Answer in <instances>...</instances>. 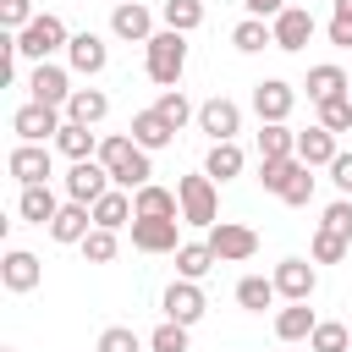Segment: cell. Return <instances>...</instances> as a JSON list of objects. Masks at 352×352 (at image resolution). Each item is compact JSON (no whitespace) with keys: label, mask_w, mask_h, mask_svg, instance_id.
Instances as JSON below:
<instances>
[{"label":"cell","mask_w":352,"mask_h":352,"mask_svg":"<svg viewBox=\"0 0 352 352\" xmlns=\"http://www.w3.org/2000/svg\"><path fill=\"white\" fill-rule=\"evenodd\" d=\"M99 160H104L110 182H116V187H126V192L148 187V176H154V165H148V148H138V138H126V132H110V138H99Z\"/></svg>","instance_id":"obj_1"},{"label":"cell","mask_w":352,"mask_h":352,"mask_svg":"<svg viewBox=\"0 0 352 352\" xmlns=\"http://www.w3.org/2000/svg\"><path fill=\"white\" fill-rule=\"evenodd\" d=\"M143 72H148V82L176 88V82H182V72H187V33L160 28V33L143 44Z\"/></svg>","instance_id":"obj_2"},{"label":"cell","mask_w":352,"mask_h":352,"mask_svg":"<svg viewBox=\"0 0 352 352\" xmlns=\"http://www.w3.org/2000/svg\"><path fill=\"white\" fill-rule=\"evenodd\" d=\"M176 198H182V220H187V226H214V220H220V198H214V176H209V170L182 176V182H176Z\"/></svg>","instance_id":"obj_3"},{"label":"cell","mask_w":352,"mask_h":352,"mask_svg":"<svg viewBox=\"0 0 352 352\" xmlns=\"http://www.w3.org/2000/svg\"><path fill=\"white\" fill-rule=\"evenodd\" d=\"M66 44H72V33H66V22H60V16H50V11H44V16H33V22L16 33V55H28V60H50V55H55V50H66Z\"/></svg>","instance_id":"obj_4"},{"label":"cell","mask_w":352,"mask_h":352,"mask_svg":"<svg viewBox=\"0 0 352 352\" xmlns=\"http://www.w3.org/2000/svg\"><path fill=\"white\" fill-rule=\"evenodd\" d=\"M204 242L214 248V258H220V264H248V258L258 253V231H253V226H242V220H214Z\"/></svg>","instance_id":"obj_5"},{"label":"cell","mask_w":352,"mask_h":352,"mask_svg":"<svg viewBox=\"0 0 352 352\" xmlns=\"http://www.w3.org/2000/svg\"><path fill=\"white\" fill-rule=\"evenodd\" d=\"M66 126V110H55V104H38V99H28L16 116H11V132H16V143H55V132Z\"/></svg>","instance_id":"obj_6"},{"label":"cell","mask_w":352,"mask_h":352,"mask_svg":"<svg viewBox=\"0 0 352 352\" xmlns=\"http://www.w3.org/2000/svg\"><path fill=\"white\" fill-rule=\"evenodd\" d=\"M110 187H116V182H110V170H104L99 154H94V160H72V170H66V198H77V204H99Z\"/></svg>","instance_id":"obj_7"},{"label":"cell","mask_w":352,"mask_h":352,"mask_svg":"<svg viewBox=\"0 0 352 352\" xmlns=\"http://www.w3.org/2000/svg\"><path fill=\"white\" fill-rule=\"evenodd\" d=\"M198 126L209 132V143H231V138L242 132V104L226 99V94H214V99L198 104Z\"/></svg>","instance_id":"obj_8"},{"label":"cell","mask_w":352,"mask_h":352,"mask_svg":"<svg viewBox=\"0 0 352 352\" xmlns=\"http://www.w3.org/2000/svg\"><path fill=\"white\" fill-rule=\"evenodd\" d=\"M6 170H11L22 187H38V182H50V176H55L50 143H16V148L6 154Z\"/></svg>","instance_id":"obj_9"},{"label":"cell","mask_w":352,"mask_h":352,"mask_svg":"<svg viewBox=\"0 0 352 352\" xmlns=\"http://www.w3.org/2000/svg\"><path fill=\"white\" fill-rule=\"evenodd\" d=\"M176 226L182 220H165V214H132V248L138 253H176L182 242H176Z\"/></svg>","instance_id":"obj_10"},{"label":"cell","mask_w":352,"mask_h":352,"mask_svg":"<svg viewBox=\"0 0 352 352\" xmlns=\"http://www.w3.org/2000/svg\"><path fill=\"white\" fill-rule=\"evenodd\" d=\"M160 308H165V319H176V324H198L204 319V286L198 280H187V275H176L170 286H165V297H160Z\"/></svg>","instance_id":"obj_11"},{"label":"cell","mask_w":352,"mask_h":352,"mask_svg":"<svg viewBox=\"0 0 352 352\" xmlns=\"http://www.w3.org/2000/svg\"><path fill=\"white\" fill-rule=\"evenodd\" d=\"M28 94H33L38 104H55V110H66V99H72V72H66V66H55V60H33Z\"/></svg>","instance_id":"obj_12"},{"label":"cell","mask_w":352,"mask_h":352,"mask_svg":"<svg viewBox=\"0 0 352 352\" xmlns=\"http://www.w3.org/2000/svg\"><path fill=\"white\" fill-rule=\"evenodd\" d=\"M292 110H297V88L292 82H280V77L253 82V116L258 121H286Z\"/></svg>","instance_id":"obj_13"},{"label":"cell","mask_w":352,"mask_h":352,"mask_svg":"<svg viewBox=\"0 0 352 352\" xmlns=\"http://www.w3.org/2000/svg\"><path fill=\"white\" fill-rule=\"evenodd\" d=\"M110 33L126 38V44H148L154 38V11L138 6V0H121V6H110Z\"/></svg>","instance_id":"obj_14"},{"label":"cell","mask_w":352,"mask_h":352,"mask_svg":"<svg viewBox=\"0 0 352 352\" xmlns=\"http://www.w3.org/2000/svg\"><path fill=\"white\" fill-rule=\"evenodd\" d=\"M314 286H319V270H314L308 258H280V264H275V292H280L286 302H308Z\"/></svg>","instance_id":"obj_15"},{"label":"cell","mask_w":352,"mask_h":352,"mask_svg":"<svg viewBox=\"0 0 352 352\" xmlns=\"http://www.w3.org/2000/svg\"><path fill=\"white\" fill-rule=\"evenodd\" d=\"M270 28H275V50L297 55V50L314 38V11H302V6H286L280 16H270Z\"/></svg>","instance_id":"obj_16"},{"label":"cell","mask_w":352,"mask_h":352,"mask_svg":"<svg viewBox=\"0 0 352 352\" xmlns=\"http://www.w3.org/2000/svg\"><path fill=\"white\" fill-rule=\"evenodd\" d=\"M44 231H50L55 242H82V236L94 231V204H77V198H66V204H60V214H55Z\"/></svg>","instance_id":"obj_17"},{"label":"cell","mask_w":352,"mask_h":352,"mask_svg":"<svg viewBox=\"0 0 352 352\" xmlns=\"http://www.w3.org/2000/svg\"><path fill=\"white\" fill-rule=\"evenodd\" d=\"M0 280H6V292H33V286L44 280V264H38L28 248H11V253L0 258Z\"/></svg>","instance_id":"obj_18"},{"label":"cell","mask_w":352,"mask_h":352,"mask_svg":"<svg viewBox=\"0 0 352 352\" xmlns=\"http://www.w3.org/2000/svg\"><path fill=\"white\" fill-rule=\"evenodd\" d=\"M66 60H72V72H82V77H99V72H104V60H110V50H104V38H99V33H72V44H66Z\"/></svg>","instance_id":"obj_19"},{"label":"cell","mask_w":352,"mask_h":352,"mask_svg":"<svg viewBox=\"0 0 352 352\" xmlns=\"http://www.w3.org/2000/svg\"><path fill=\"white\" fill-rule=\"evenodd\" d=\"M132 138H138V148L154 154V148H170V143H176V126H170L160 110H138V116H132Z\"/></svg>","instance_id":"obj_20"},{"label":"cell","mask_w":352,"mask_h":352,"mask_svg":"<svg viewBox=\"0 0 352 352\" xmlns=\"http://www.w3.org/2000/svg\"><path fill=\"white\" fill-rule=\"evenodd\" d=\"M16 214H22L28 226H50V220L60 214V198L50 192V182H38V187H22V198H16Z\"/></svg>","instance_id":"obj_21"},{"label":"cell","mask_w":352,"mask_h":352,"mask_svg":"<svg viewBox=\"0 0 352 352\" xmlns=\"http://www.w3.org/2000/svg\"><path fill=\"white\" fill-rule=\"evenodd\" d=\"M302 88H308V99H314V104H324V99H341V94L352 88V77H346L341 66H330V60H324V66H308V82H302Z\"/></svg>","instance_id":"obj_22"},{"label":"cell","mask_w":352,"mask_h":352,"mask_svg":"<svg viewBox=\"0 0 352 352\" xmlns=\"http://www.w3.org/2000/svg\"><path fill=\"white\" fill-rule=\"evenodd\" d=\"M104 116H110V99H104V88H72V99H66V121L99 126Z\"/></svg>","instance_id":"obj_23"},{"label":"cell","mask_w":352,"mask_h":352,"mask_svg":"<svg viewBox=\"0 0 352 352\" xmlns=\"http://www.w3.org/2000/svg\"><path fill=\"white\" fill-rule=\"evenodd\" d=\"M336 154H341V148H336V132H330V126H308V132H297V160H302V165L319 170V165H330Z\"/></svg>","instance_id":"obj_24"},{"label":"cell","mask_w":352,"mask_h":352,"mask_svg":"<svg viewBox=\"0 0 352 352\" xmlns=\"http://www.w3.org/2000/svg\"><path fill=\"white\" fill-rule=\"evenodd\" d=\"M132 209H138V214H165V220H182V198H176L170 187H160V182L138 187V192H132Z\"/></svg>","instance_id":"obj_25"},{"label":"cell","mask_w":352,"mask_h":352,"mask_svg":"<svg viewBox=\"0 0 352 352\" xmlns=\"http://www.w3.org/2000/svg\"><path fill=\"white\" fill-rule=\"evenodd\" d=\"M132 192L126 187H110L99 204H94V226H110V231H121V226H132Z\"/></svg>","instance_id":"obj_26"},{"label":"cell","mask_w":352,"mask_h":352,"mask_svg":"<svg viewBox=\"0 0 352 352\" xmlns=\"http://www.w3.org/2000/svg\"><path fill=\"white\" fill-rule=\"evenodd\" d=\"M314 324H319V319H314V308H308V302H286V308L275 314V336H280L286 346H292V341H308V336H314Z\"/></svg>","instance_id":"obj_27"},{"label":"cell","mask_w":352,"mask_h":352,"mask_svg":"<svg viewBox=\"0 0 352 352\" xmlns=\"http://www.w3.org/2000/svg\"><path fill=\"white\" fill-rule=\"evenodd\" d=\"M297 154V132L286 121H264L258 126V160H292Z\"/></svg>","instance_id":"obj_28"},{"label":"cell","mask_w":352,"mask_h":352,"mask_svg":"<svg viewBox=\"0 0 352 352\" xmlns=\"http://www.w3.org/2000/svg\"><path fill=\"white\" fill-rule=\"evenodd\" d=\"M275 297H280L275 292V275H242L236 280V308H248V314H264Z\"/></svg>","instance_id":"obj_29"},{"label":"cell","mask_w":352,"mask_h":352,"mask_svg":"<svg viewBox=\"0 0 352 352\" xmlns=\"http://www.w3.org/2000/svg\"><path fill=\"white\" fill-rule=\"evenodd\" d=\"M55 148H60L66 160H94V154H99V138H94L82 121H66V126L55 132Z\"/></svg>","instance_id":"obj_30"},{"label":"cell","mask_w":352,"mask_h":352,"mask_svg":"<svg viewBox=\"0 0 352 352\" xmlns=\"http://www.w3.org/2000/svg\"><path fill=\"white\" fill-rule=\"evenodd\" d=\"M214 264H220V258H214L209 242H182V248H176V275H187V280H204Z\"/></svg>","instance_id":"obj_31"},{"label":"cell","mask_w":352,"mask_h":352,"mask_svg":"<svg viewBox=\"0 0 352 352\" xmlns=\"http://www.w3.org/2000/svg\"><path fill=\"white\" fill-rule=\"evenodd\" d=\"M242 148H236V138L231 143H209V160H204V170L214 176V182H231V176H242Z\"/></svg>","instance_id":"obj_32"},{"label":"cell","mask_w":352,"mask_h":352,"mask_svg":"<svg viewBox=\"0 0 352 352\" xmlns=\"http://www.w3.org/2000/svg\"><path fill=\"white\" fill-rule=\"evenodd\" d=\"M231 44H236L242 55H258L264 44H275V28H270L264 16H248V22H236V28H231Z\"/></svg>","instance_id":"obj_33"},{"label":"cell","mask_w":352,"mask_h":352,"mask_svg":"<svg viewBox=\"0 0 352 352\" xmlns=\"http://www.w3.org/2000/svg\"><path fill=\"white\" fill-rule=\"evenodd\" d=\"M297 170H302V160H297V154H292V160H258V182H264V192H275V198L292 187V176H297Z\"/></svg>","instance_id":"obj_34"},{"label":"cell","mask_w":352,"mask_h":352,"mask_svg":"<svg viewBox=\"0 0 352 352\" xmlns=\"http://www.w3.org/2000/svg\"><path fill=\"white\" fill-rule=\"evenodd\" d=\"M160 16H165V28L192 33V28H204V0H165V6H160Z\"/></svg>","instance_id":"obj_35"},{"label":"cell","mask_w":352,"mask_h":352,"mask_svg":"<svg viewBox=\"0 0 352 352\" xmlns=\"http://www.w3.org/2000/svg\"><path fill=\"white\" fill-rule=\"evenodd\" d=\"M77 248H82V264H110L121 242H116V231H110V226H94V231H88Z\"/></svg>","instance_id":"obj_36"},{"label":"cell","mask_w":352,"mask_h":352,"mask_svg":"<svg viewBox=\"0 0 352 352\" xmlns=\"http://www.w3.org/2000/svg\"><path fill=\"white\" fill-rule=\"evenodd\" d=\"M308 352H352V336H346V324H336V319H319V324H314V336H308Z\"/></svg>","instance_id":"obj_37"},{"label":"cell","mask_w":352,"mask_h":352,"mask_svg":"<svg viewBox=\"0 0 352 352\" xmlns=\"http://www.w3.org/2000/svg\"><path fill=\"white\" fill-rule=\"evenodd\" d=\"M94 352H143V336L132 324H110V330H99Z\"/></svg>","instance_id":"obj_38"},{"label":"cell","mask_w":352,"mask_h":352,"mask_svg":"<svg viewBox=\"0 0 352 352\" xmlns=\"http://www.w3.org/2000/svg\"><path fill=\"white\" fill-rule=\"evenodd\" d=\"M154 110H160V116H165V121H170V126H176V132H182V126H187V121H192V116H198V110H192V104H187V94H182V88H165V94H160V104H154Z\"/></svg>","instance_id":"obj_39"},{"label":"cell","mask_w":352,"mask_h":352,"mask_svg":"<svg viewBox=\"0 0 352 352\" xmlns=\"http://www.w3.org/2000/svg\"><path fill=\"white\" fill-rule=\"evenodd\" d=\"M187 330H192V324H176V319L154 324V336H148V352H187Z\"/></svg>","instance_id":"obj_40"},{"label":"cell","mask_w":352,"mask_h":352,"mask_svg":"<svg viewBox=\"0 0 352 352\" xmlns=\"http://www.w3.org/2000/svg\"><path fill=\"white\" fill-rule=\"evenodd\" d=\"M319 126L352 132V99H346V94H341V99H324V104H319Z\"/></svg>","instance_id":"obj_41"},{"label":"cell","mask_w":352,"mask_h":352,"mask_svg":"<svg viewBox=\"0 0 352 352\" xmlns=\"http://www.w3.org/2000/svg\"><path fill=\"white\" fill-rule=\"evenodd\" d=\"M330 44L336 50H352V0H336V16H330Z\"/></svg>","instance_id":"obj_42"},{"label":"cell","mask_w":352,"mask_h":352,"mask_svg":"<svg viewBox=\"0 0 352 352\" xmlns=\"http://www.w3.org/2000/svg\"><path fill=\"white\" fill-rule=\"evenodd\" d=\"M341 253H346V236H336V231L319 226V231H314V264H336Z\"/></svg>","instance_id":"obj_43"},{"label":"cell","mask_w":352,"mask_h":352,"mask_svg":"<svg viewBox=\"0 0 352 352\" xmlns=\"http://www.w3.org/2000/svg\"><path fill=\"white\" fill-rule=\"evenodd\" d=\"M324 231H336V236H346L352 242V198H336L330 209H324V220H319Z\"/></svg>","instance_id":"obj_44"},{"label":"cell","mask_w":352,"mask_h":352,"mask_svg":"<svg viewBox=\"0 0 352 352\" xmlns=\"http://www.w3.org/2000/svg\"><path fill=\"white\" fill-rule=\"evenodd\" d=\"M0 22H6V33H22L33 22V0H0Z\"/></svg>","instance_id":"obj_45"},{"label":"cell","mask_w":352,"mask_h":352,"mask_svg":"<svg viewBox=\"0 0 352 352\" xmlns=\"http://www.w3.org/2000/svg\"><path fill=\"white\" fill-rule=\"evenodd\" d=\"M280 198H286V204H292V209H302V204H308V198H314V165H302V170H297V176H292V187H286V192H280Z\"/></svg>","instance_id":"obj_46"},{"label":"cell","mask_w":352,"mask_h":352,"mask_svg":"<svg viewBox=\"0 0 352 352\" xmlns=\"http://www.w3.org/2000/svg\"><path fill=\"white\" fill-rule=\"evenodd\" d=\"M324 170H330V182L341 187V198H352V154H336Z\"/></svg>","instance_id":"obj_47"},{"label":"cell","mask_w":352,"mask_h":352,"mask_svg":"<svg viewBox=\"0 0 352 352\" xmlns=\"http://www.w3.org/2000/svg\"><path fill=\"white\" fill-rule=\"evenodd\" d=\"M248 6V16H280L286 11V0H242Z\"/></svg>","instance_id":"obj_48"},{"label":"cell","mask_w":352,"mask_h":352,"mask_svg":"<svg viewBox=\"0 0 352 352\" xmlns=\"http://www.w3.org/2000/svg\"><path fill=\"white\" fill-rule=\"evenodd\" d=\"M6 352H16V346H6Z\"/></svg>","instance_id":"obj_49"},{"label":"cell","mask_w":352,"mask_h":352,"mask_svg":"<svg viewBox=\"0 0 352 352\" xmlns=\"http://www.w3.org/2000/svg\"><path fill=\"white\" fill-rule=\"evenodd\" d=\"M346 99H352V88H346Z\"/></svg>","instance_id":"obj_50"},{"label":"cell","mask_w":352,"mask_h":352,"mask_svg":"<svg viewBox=\"0 0 352 352\" xmlns=\"http://www.w3.org/2000/svg\"><path fill=\"white\" fill-rule=\"evenodd\" d=\"M110 6H121V0H110Z\"/></svg>","instance_id":"obj_51"}]
</instances>
